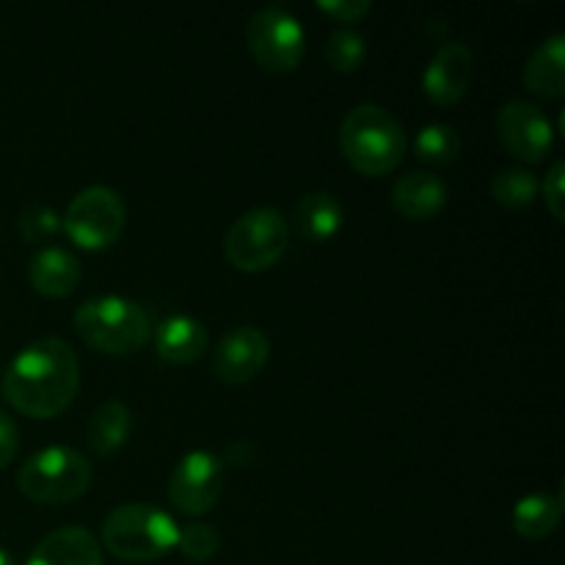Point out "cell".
<instances>
[{
	"instance_id": "obj_29",
	"label": "cell",
	"mask_w": 565,
	"mask_h": 565,
	"mask_svg": "<svg viewBox=\"0 0 565 565\" xmlns=\"http://www.w3.org/2000/svg\"><path fill=\"white\" fill-rule=\"evenodd\" d=\"M254 456H257V450H254V447L243 439V441H235V445H232L230 458H224V463H237V467H246V463H252Z\"/></svg>"
},
{
	"instance_id": "obj_19",
	"label": "cell",
	"mask_w": 565,
	"mask_h": 565,
	"mask_svg": "<svg viewBox=\"0 0 565 565\" xmlns=\"http://www.w3.org/2000/svg\"><path fill=\"white\" fill-rule=\"evenodd\" d=\"M132 434V412L125 401L110 397L99 403L86 423V445L94 456L105 458L119 452Z\"/></svg>"
},
{
	"instance_id": "obj_10",
	"label": "cell",
	"mask_w": 565,
	"mask_h": 565,
	"mask_svg": "<svg viewBox=\"0 0 565 565\" xmlns=\"http://www.w3.org/2000/svg\"><path fill=\"white\" fill-rule=\"evenodd\" d=\"M497 138L522 163H541L555 147V127L550 116L527 99H511L497 110Z\"/></svg>"
},
{
	"instance_id": "obj_28",
	"label": "cell",
	"mask_w": 565,
	"mask_h": 565,
	"mask_svg": "<svg viewBox=\"0 0 565 565\" xmlns=\"http://www.w3.org/2000/svg\"><path fill=\"white\" fill-rule=\"evenodd\" d=\"M17 450H20V428H17L14 417L0 408V469L14 461Z\"/></svg>"
},
{
	"instance_id": "obj_25",
	"label": "cell",
	"mask_w": 565,
	"mask_h": 565,
	"mask_svg": "<svg viewBox=\"0 0 565 565\" xmlns=\"http://www.w3.org/2000/svg\"><path fill=\"white\" fill-rule=\"evenodd\" d=\"M177 550H180L182 557H188V561L204 563V561H210V557L218 555L221 535L213 524L193 522V524H188V527H180Z\"/></svg>"
},
{
	"instance_id": "obj_27",
	"label": "cell",
	"mask_w": 565,
	"mask_h": 565,
	"mask_svg": "<svg viewBox=\"0 0 565 565\" xmlns=\"http://www.w3.org/2000/svg\"><path fill=\"white\" fill-rule=\"evenodd\" d=\"M315 9L323 11L337 22H359L373 11V3L370 0H318Z\"/></svg>"
},
{
	"instance_id": "obj_12",
	"label": "cell",
	"mask_w": 565,
	"mask_h": 565,
	"mask_svg": "<svg viewBox=\"0 0 565 565\" xmlns=\"http://www.w3.org/2000/svg\"><path fill=\"white\" fill-rule=\"evenodd\" d=\"M475 81V53L467 42L441 44L423 72V92L434 105H456Z\"/></svg>"
},
{
	"instance_id": "obj_9",
	"label": "cell",
	"mask_w": 565,
	"mask_h": 565,
	"mask_svg": "<svg viewBox=\"0 0 565 565\" xmlns=\"http://www.w3.org/2000/svg\"><path fill=\"white\" fill-rule=\"evenodd\" d=\"M226 486V463L213 450H191L169 475V502L185 516H204L218 505Z\"/></svg>"
},
{
	"instance_id": "obj_7",
	"label": "cell",
	"mask_w": 565,
	"mask_h": 565,
	"mask_svg": "<svg viewBox=\"0 0 565 565\" xmlns=\"http://www.w3.org/2000/svg\"><path fill=\"white\" fill-rule=\"evenodd\" d=\"M127 226V204L110 185H88L72 196L61 213V232L86 252H103L121 237Z\"/></svg>"
},
{
	"instance_id": "obj_26",
	"label": "cell",
	"mask_w": 565,
	"mask_h": 565,
	"mask_svg": "<svg viewBox=\"0 0 565 565\" xmlns=\"http://www.w3.org/2000/svg\"><path fill=\"white\" fill-rule=\"evenodd\" d=\"M539 193H544V204L555 221H565V163L555 160L550 171L544 174V182H539Z\"/></svg>"
},
{
	"instance_id": "obj_1",
	"label": "cell",
	"mask_w": 565,
	"mask_h": 565,
	"mask_svg": "<svg viewBox=\"0 0 565 565\" xmlns=\"http://www.w3.org/2000/svg\"><path fill=\"white\" fill-rule=\"evenodd\" d=\"M81 362L64 337H39L11 359L0 392L14 412L33 419H53L75 403Z\"/></svg>"
},
{
	"instance_id": "obj_5",
	"label": "cell",
	"mask_w": 565,
	"mask_h": 565,
	"mask_svg": "<svg viewBox=\"0 0 565 565\" xmlns=\"http://www.w3.org/2000/svg\"><path fill=\"white\" fill-rule=\"evenodd\" d=\"M94 469L81 450L66 445L44 447L17 469V489L39 505H70L92 489Z\"/></svg>"
},
{
	"instance_id": "obj_11",
	"label": "cell",
	"mask_w": 565,
	"mask_h": 565,
	"mask_svg": "<svg viewBox=\"0 0 565 565\" xmlns=\"http://www.w3.org/2000/svg\"><path fill=\"white\" fill-rule=\"evenodd\" d=\"M270 359V340L257 326L226 331L213 351V375L221 384L243 386L257 379Z\"/></svg>"
},
{
	"instance_id": "obj_23",
	"label": "cell",
	"mask_w": 565,
	"mask_h": 565,
	"mask_svg": "<svg viewBox=\"0 0 565 565\" xmlns=\"http://www.w3.org/2000/svg\"><path fill=\"white\" fill-rule=\"evenodd\" d=\"M323 55L334 72H356L367 55V42L353 28H337L323 44Z\"/></svg>"
},
{
	"instance_id": "obj_21",
	"label": "cell",
	"mask_w": 565,
	"mask_h": 565,
	"mask_svg": "<svg viewBox=\"0 0 565 565\" xmlns=\"http://www.w3.org/2000/svg\"><path fill=\"white\" fill-rule=\"evenodd\" d=\"M414 158L428 166H452L461 158V136L445 121L419 127L414 136Z\"/></svg>"
},
{
	"instance_id": "obj_30",
	"label": "cell",
	"mask_w": 565,
	"mask_h": 565,
	"mask_svg": "<svg viewBox=\"0 0 565 565\" xmlns=\"http://www.w3.org/2000/svg\"><path fill=\"white\" fill-rule=\"evenodd\" d=\"M0 565H17V563H14V557L9 555V552L0 550Z\"/></svg>"
},
{
	"instance_id": "obj_2",
	"label": "cell",
	"mask_w": 565,
	"mask_h": 565,
	"mask_svg": "<svg viewBox=\"0 0 565 565\" xmlns=\"http://www.w3.org/2000/svg\"><path fill=\"white\" fill-rule=\"evenodd\" d=\"M340 152L359 174L384 177L406 160L408 132L392 110L362 103L342 119Z\"/></svg>"
},
{
	"instance_id": "obj_15",
	"label": "cell",
	"mask_w": 565,
	"mask_h": 565,
	"mask_svg": "<svg viewBox=\"0 0 565 565\" xmlns=\"http://www.w3.org/2000/svg\"><path fill=\"white\" fill-rule=\"evenodd\" d=\"M81 279V259L64 246H42L28 263V281L44 298L72 296Z\"/></svg>"
},
{
	"instance_id": "obj_14",
	"label": "cell",
	"mask_w": 565,
	"mask_h": 565,
	"mask_svg": "<svg viewBox=\"0 0 565 565\" xmlns=\"http://www.w3.org/2000/svg\"><path fill=\"white\" fill-rule=\"evenodd\" d=\"M450 191L434 171H406L392 185V207L408 221H430L445 210Z\"/></svg>"
},
{
	"instance_id": "obj_18",
	"label": "cell",
	"mask_w": 565,
	"mask_h": 565,
	"mask_svg": "<svg viewBox=\"0 0 565 565\" xmlns=\"http://www.w3.org/2000/svg\"><path fill=\"white\" fill-rule=\"evenodd\" d=\"M292 224L303 241L326 243L340 235L342 224H345V207L334 193L312 191L298 199L296 210H292Z\"/></svg>"
},
{
	"instance_id": "obj_13",
	"label": "cell",
	"mask_w": 565,
	"mask_h": 565,
	"mask_svg": "<svg viewBox=\"0 0 565 565\" xmlns=\"http://www.w3.org/2000/svg\"><path fill=\"white\" fill-rule=\"evenodd\" d=\"M28 565H105L103 546L92 530L66 524L33 546Z\"/></svg>"
},
{
	"instance_id": "obj_3",
	"label": "cell",
	"mask_w": 565,
	"mask_h": 565,
	"mask_svg": "<svg viewBox=\"0 0 565 565\" xmlns=\"http://www.w3.org/2000/svg\"><path fill=\"white\" fill-rule=\"evenodd\" d=\"M72 329L105 356H132L152 340V318L147 309L116 292L86 298L72 315Z\"/></svg>"
},
{
	"instance_id": "obj_6",
	"label": "cell",
	"mask_w": 565,
	"mask_h": 565,
	"mask_svg": "<svg viewBox=\"0 0 565 565\" xmlns=\"http://www.w3.org/2000/svg\"><path fill=\"white\" fill-rule=\"evenodd\" d=\"M290 226L276 207H252L226 230L224 257L243 274H263L285 257Z\"/></svg>"
},
{
	"instance_id": "obj_20",
	"label": "cell",
	"mask_w": 565,
	"mask_h": 565,
	"mask_svg": "<svg viewBox=\"0 0 565 565\" xmlns=\"http://www.w3.org/2000/svg\"><path fill=\"white\" fill-rule=\"evenodd\" d=\"M563 516V497L552 491H533L513 505L511 524L522 539L544 541L557 530Z\"/></svg>"
},
{
	"instance_id": "obj_16",
	"label": "cell",
	"mask_w": 565,
	"mask_h": 565,
	"mask_svg": "<svg viewBox=\"0 0 565 565\" xmlns=\"http://www.w3.org/2000/svg\"><path fill=\"white\" fill-rule=\"evenodd\" d=\"M154 351L169 364H193L207 353L210 334L207 326L193 315H171L160 320L158 329H152Z\"/></svg>"
},
{
	"instance_id": "obj_22",
	"label": "cell",
	"mask_w": 565,
	"mask_h": 565,
	"mask_svg": "<svg viewBox=\"0 0 565 565\" xmlns=\"http://www.w3.org/2000/svg\"><path fill=\"white\" fill-rule=\"evenodd\" d=\"M539 177L530 169H522V166H508V169H500L494 177H491V196H494L497 204L508 210H522L530 207L539 196Z\"/></svg>"
},
{
	"instance_id": "obj_4",
	"label": "cell",
	"mask_w": 565,
	"mask_h": 565,
	"mask_svg": "<svg viewBox=\"0 0 565 565\" xmlns=\"http://www.w3.org/2000/svg\"><path fill=\"white\" fill-rule=\"evenodd\" d=\"M180 524L152 502H125L103 519L99 546L125 563H154L177 550Z\"/></svg>"
},
{
	"instance_id": "obj_17",
	"label": "cell",
	"mask_w": 565,
	"mask_h": 565,
	"mask_svg": "<svg viewBox=\"0 0 565 565\" xmlns=\"http://www.w3.org/2000/svg\"><path fill=\"white\" fill-rule=\"evenodd\" d=\"M527 92L544 99H561L565 94V33H552L530 53L522 75Z\"/></svg>"
},
{
	"instance_id": "obj_24",
	"label": "cell",
	"mask_w": 565,
	"mask_h": 565,
	"mask_svg": "<svg viewBox=\"0 0 565 565\" xmlns=\"http://www.w3.org/2000/svg\"><path fill=\"white\" fill-rule=\"evenodd\" d=\"M17 232L28 243H47L61 232V213L44 202H31L17 215Z\"/></svg>"
},
{
	"instance_id": "obj_8",
	"label": "cell",
	"mask_w": 565,
	"mask_h": 565,
	"mask_svg": "<svg viewBox=\"0 0 565 565\" xmlns=\"http://www.w3.org/2000/svg\"><path fill=\"white\" fill-rule=\"evenodd\" d=\"M246 44L263 70L292 72L307 53V31L287 6L268 3L248 17Z\"/></svg>"
}]
</instances>
